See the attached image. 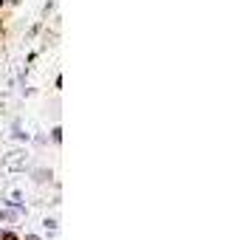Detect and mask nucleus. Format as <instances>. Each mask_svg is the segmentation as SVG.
<instances>
[{"mask_svg":"<svg viewBox=\"0 0 251 240\" xmlns=\"http://www.w3.org/2000/svg\"><path fill=\"white\" fill-rule=\"evenodd\" d=\"M0 9H3V0H0Z\"/></svg>","mask_w":251,"mask_h":240,"instance_id":"nucleus-4","label":"nucleus"},{"mask_svg":"<svg viewBox=\"0 0 251 240\" xmlns=\"http://www.w3.org/2000/svg\"><path fill=\"white\" fill-rule=\"evenodd\" d=\"M25 164V153L23 150H14V153H9V156H6V159H3V170H20V167H23Z\"/></svg>","mask_w":251,"mask_h":240,"instance_id":"nucleus-1","label":"nucleus"},{"mask_svg":"<svg viewBox=\"0 0 251 240\" xmlns=\"http://www.w3.org/2000/svg\"><path fill=\"white\" fill-rule=\"evenodd\" d=\"M0 240H17V235L14 232H0Z\"/></svg>","mask_w":251,"mask_h":240,"instance_id":"nucleus-2","label":"nucleus"},{"mask_svg":"<svg viewBox=\"0 0 251 240\" xmlns=\"http://www.w3.org/2000/svg\"><path fill=\"white\" fill-rule=\"evenodd\" d=\"M0 37H3V23H0Z\"/></svg>","mask_w":251,"mask_h":240,"instance_id":"nucleus-3","label":"nucleus"}]
</instances>
